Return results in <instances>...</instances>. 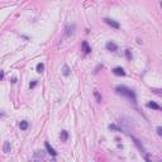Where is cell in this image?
<instances>
[{
	"instance_id": "15",
	"label": "cell",
	"mask_w": 162,
	"mask_h": 162,
	"mask_svg": "<svg viewBox=\"0 0 162 162\" xmlns=\"http://www.w3.org/2000/svg\"><path fill=\"white\" fill-rule=\"evenodd\" d=\"M109 128H110V129H113V131H118V132H120V129L118 128L116 125H114V124H110V125H109Z\"/></svg>"
},
{
	"instance_id": "12",
	"label": "cell",
	"mask_w": 162,
	"mask_h": 162,
	"mask_svg": "<svg viewBox=\"0 0 162 162\" xmlns=\"http://www.w3.org/2000/svg\"><path fill=\"white\" fill-rule=\"evenodd\" d=\"M60 137H61V141H62V142H66V141H67V138H69V133H67V131H62L61 134H60Z\"/></svg>"
},
{
	"instance_id": "1",
	"label": "cell",
	"mask_w": 162,
	"mask_h": 162,
	"mask_svg": "<svg viewBox=\"0 0 162 162\" xmlns=\"http://www.w3.org/2000/svg\"><path fill=\"white\" fill-rule=\"evenodd\" d=\"M115 90H116V93H119L120 95L125 96V98H128L129 100H132L133 103H136L137 96H136V94H134L133 90L128 89L127 86H116V89H115Z\"/></svg>"
},
{
	"instance_id": "4",
	"label": "cell",
	"mask_w": 162,
	"mask_h": 162,
	"mask_svg": "<svg viewBox=\"0 0 162 162\" xmlns=\"http://www.w3.org/2000/svg\"><path fill=\"white\" fill-rule=\"evenodd\" d=\"M81 47H82V51H84L85 55H88V53H90V52H91V47L89 46V43L86 42V41H84V42L81 43Z\"/></svg>"
},
{
	"instance_id": "10",
	"label": "cell",
	"mask_w": 162,
	"mask_h": 162,
	"mask_svg": "<svg viewBox=\"0 0 162 162\" xmlns=\"http://www.w3.org/2000/svg\"><path fill=\"white\" fill-rule=\"evenodd\" d=\"M132 139H133V141H134V143H136V146L139 148V151H141V152H144V147L141 144V142H139L138 141V139L137 138H134V137H132Z\"/></svg>"
},
{
	"instance_id": "19",
	"label": "cell",
	"mask_w": 162,
	"mask_h": 162,
	"mask_svg": "<svg viewBox=\"0 0 162 162\" xmlns=\"http://www.w3.org/2000/svg\"><path fill=\"white\" fill-rule=\"evenodd\" d=\"M36 157H41V158H43L45 156H43V153H39V152H36V155H34Z\"/></svg>"
},
{
	"instance_id": "2",
	"label": "cell",
	"mask_w": 162,
	"mask_h": 162,
	"mask_svg": "<svg viewBox=\"0 0 162 162\" xmlns=\"http://www.w3.org/2000/svg\"><path fill=\"white\" fill-rule=\"evenodd\" d=\"M104 22L108 24V25H110V27H113V28H115V29H119L120 28V24L118 23L116 20H114V19H110V18H105L104 19Z\"/></svg>"
},
{
	"instance_id": "16",
	"label": "cell",
	"mask_w": 162,
	"mask_h": 162,
	"mask_svg": "<svg viewBox=\"0 0 162 162\" xmlns=\"http://www.w3.org/2000/svg\"><path fill=\"white\" fill-rule=\"evenodd\" d=\"M94 94H95V96H96V100H98V103H100V101H101V98H100L99 93H98V91H95Z\"/></svg>"
},
{
	"instance_id": "14",
	"label": "cell",
	"mask_w": 162,
	"mask_h": 162,
	"mask_svg": "<svg viewBox=\"0 0 162 162\" xmlns=\"http://www.w3.org/2000/svg\"><path fill=\"white\" fill-rule=\"evenodd\" d=\"M43 70H45V65H43V63H38V65H37V72H38V73H42Z\"/></svg>"
},
{
	"instance_id": "20",
	"label": "cell",
	"mask_w": 162,
	"mask_h": 162,
	"mask_svg": "<svg viewBox=\"0 0 162 162\" xmlns=\"http://www.w3.org/2000/svg\"><path fill=\"white\" fill-rule=\"evenodd\" d=\"M36 85H37V81H33V82H32V84H30V88H34V86H36Z\"/></svg>"
},
{
	"instance_id": "8",
	"label": "cell",
	"mask_w": 162,
	"mask_h": 162,
	"mask_svg": "<svg viewBox=\"0 0 162 162\" xmlns=\"http://www.w3.org/2000/svg\"><path fill=\"white\" fill-rule=\"evenodd\" d=\"M116 45H115V43H113V42H108L106 43V49L108 51H116Z\"/></svg>"
},
{
	"instance_id": "18",
	"label": "cell",
	"mask_w": 162,
	"mask_h": 162,
	"mask_svg": "<svg viewBox=\"0 0 162 162\" xmlns=\"http://www.w3.org/2000/svg\"><path fill=\"white\" fill-rule=\"evenodd\" d=\"M157 133L162 137V127H158V128H157Z\"/></svg>"
},
{
	"instance_id": "7",
	"label": "cell",
	"mask_w": 162,
	"mask_h": 162,
	"mask_svg": "<svg viewBox=\"0 0 162 162\" xmlns=\"http://www.w3.org/2000/svg\"><path fill=\"white\" fill-rule=\"evenodd\" d=\"M10 149H12L10 142H9V141H5V142H4V146H3V151H4V153H9V152H10Z\"/></svg>"
},
{
	"instance_id": "17",
	"label": "cell",
	"mask_w": 162,
	"mask_h": 162,
	"mask_svg": "<svg viewBox=\"0 0 162 162\" xmlns=\"http://www.w3.org/2000/svg\"><path fill=\"white\" fill-rule=\"evenodd\" d=\"M125 53H127V57H128V60H131V58H132V56H131V51H129V49H127V51H125Z\"/></svg>"
},
{
	"instance_id": "5",
	"label": "cell",
	"mask_w": 162,
	"mask_h": 162,
	"mask_svg": "<svg viewBox=\"0 0 162 162\" xmlns=\"http://www.w3.org/2000/svg\"><path fill=\"white\" fill-rule=\"evenodd\" d=\"M45 146H46L47 152H48V153H49L52 157H56V156H57V152H56V151H55V149H53V148L51 147V144H49L48 142H46V143H45Z\"/></svg>"
},
{
	"instance_id": "13",
	"label": "cell",
	"mask_w": 162,
	"mask_h": 162,
	"mask_svg": "<svg viewBox=\"0 0 162 162\" xmlns=\"http://www.w3.org/2000/svg\"><path fill=\"white\" fill-rule=\"evenodd\" d=\"M62 73L65 75V76H69V75H70V69H69L67 65H65V66H63V69H62Z\"/></svg>"
},
{
	"instance_id": "9",
	"label": "cell",
	"mask_w": 162,
	"mask_h": 162,
	"mask_svg": "<svg viewBox=\"0 0 162 162\" xmlns=\"http://www.w3.org/2000/svg\"><path fill=\"white\" fill-rule=\"evenodd\" d=\"M147 106L148 108H151V109H156V110H160V109H162V108L160 106V105H157L156 103H153V101H149V103H147Z\"/></svg>"
},
{
	"instance_id": "6",
	"label": "cell",
	"mask_w": 162,
	"mask_h": 162,
	"mask_svg": "<svg viewBox=\"0 0 162 162\" xmlns=\"http://www.w3.org/2000/svg\"><path fill=\"white\" fill-rule=\"evenodd\" d=\"M113 73L116 75V76H124V75H125V71H124L122 67H115V69L113 70Z\"/></svg>"
},
{
	"instance_id": "21",
	"label": "cell",
	"mask_w": 162,
	"mask_h": 162,
	"mask_svg": "<svg viewBox=\"0 0 162 162\" xmlns=\"http://www.w3.org/2000/svg\"><path fill=\"white\" fill-rule=\"evenodd\" d=\"M161 8H162V1H161Z\"/></svg>"
},
{
	"instance_id": "11",
	"label": "cell",
	"mask_w": 162,
	"mask_h": 162,
	"mask_svg": "<svg viewBox=\"0 0 162 162\" xmlns=\"http://www.w3.org/2000/svg\"><path fill=\"white\" fill-rule=\"evenodd\" d=\"M28 127H29V123H28L27 120H23V122L19 123V128L22 129V131H25V129H28Z\"/></svg>"
},
{
	"instance_id": "3",
	"label": "cell",
	"mask_w": 162,
	"mask_h": 162,
	"mask_svg": "<svg viewBox=\"0 0 162 162\" xmlns=\"http://www.w3.org/2000/svg\"><path fill=\"white\" fill-rule=\"evenodd\" d=\"M75 29H76V25H75V24L67 25V27H66V34H67L69 37L73 36V34H75Z\"/></svg>"
}]
</instances>
